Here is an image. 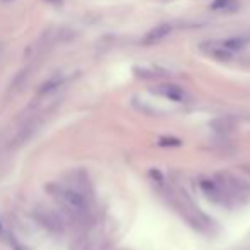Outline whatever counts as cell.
Returning <instances> with one entry per match:
<instances>
[{"label":"cell","mask_w":250,"mask_h":250,"mask_svg":"<svg viewBox=\"0 0 250 250\" xmlns=\"http://www.w3.org/2000/svg\"><path fill=\"white\" fill-rule=\"evenodd\" d=\"M48 190L52 192L53 197L60 202V206H62L67 212H70L72 216L83 218V216L87 214V202L81 192L74 190V188H70V187H65V185H60V184L50 185Z\"/></svg>","instance_id":"1"},{"label":"cell","mask_w":250,"mask_h":250,"mask_svg":"<svg viewBox=\"0 0 250 250\" xmlns=\"http://www.w3.org/2000/svg\"><path fill=\"white\" fill-rule=\"evenodd\" d=\"M171 33V26L163 22V24L154 26L151 31L146 33V36L143 38V45H154V43H160L161 40H165Z\"/></svg>","instance_id":"2"},{"label":"cell","mask_w":250,"mask_h":250,"mask_svg":"<svg viewBox=\"0 0 250 250\" xmlns=\"http://www.w3.org/2000/svg\"><path fill=\"white\" fill-rule=\"evenodd\" d=\"M201 188L206 192V195H209V199H212V201L219 202V204H225L226 202L225 190H223L216 182H209V180L201 182Z\"/></svg>","instance_id":"3"},{"label":"cell","mask_w":250,"mask_h":250,"mask_svg":"<svg viewBox=\"0 0 250 250\" xmlns=\"http://www.w3.org/2000/svg\"><path fill=\"white\" fill-rule=\"evenodd\" d=\"M38 219L42 221L43 226H48L50 229H60V223L55 216L52 214L50 211H42L38 214Z\"/></svg>","instance_id":"4"},{"label":"cell","mask_w":250,"mask_h":250,"mask_svg":"<svg viewBox=\"0 0 250 250\" xmlns=\"http://www.w3.org/2000/svg\"><path fill=\"white\" fill-rule=\"evenodd\" d=\"M62 83H63V79L60 76H57V77H52V79H48L45 84L42 86V89L38 91V94L40 96H45V94H48V93H52V91H55L57 87H60L62 86Z\"/></svg>","instance_id":"5"},{"label":"cell","mask_w":250,"mask_h":250,"mask_svg":"<svg viewBox=\"0 0 250 250\" xmlns=\"http://www.w3.org/2000/svg\"><path fill=\"white\" fill-rule=\"evenodd\" d=\"M228 52H235V50H242L243 46L247 45V40L245 38H229L226 42L221 43Z\"/></svg>","instance_id":"6"},{"label":"cell","mask_w":250,"mask_h":250,"mask_svg":"<svg viewBox=\"0 0 250 250\" xmlns=\"http://www.w3.org/2000/svg\"><path fill=\"white\" fill-rule=\"evenodd\" d=\"M235 2L233 0H214L211 4V9L212 11H223V12H228L231 9H235Z\"/></svg>","instance_id":"7"},{"label":"cell","mask_w":250,"mask_h":250,"mask_svg":"<svg viewBox=\"0 0 250 250\" xmlns=\"http://www.w3.org/2000/svg\"><path fill=\"white\" fill-rule=\"evenodd\" d=\"M48 2H62V0H48Z\"/></svg>","instance_id":"8"}]
</instances>
